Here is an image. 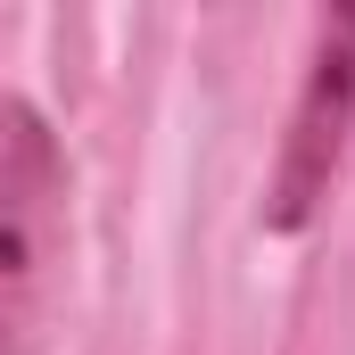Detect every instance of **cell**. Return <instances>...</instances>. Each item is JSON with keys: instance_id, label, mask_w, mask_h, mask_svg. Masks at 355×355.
Instances as JSON below:
<instances>
[{"instance_id": "obj_2", "label": "cell", "mask_w": 355, "mask_h": 355, "mask_svg": "<svg viewBox=\"0 0 355 355\" xmlns=\"http://www.w3.org/2000/svg\"><path fill=\"white\" fill-rule=\"evenodd\" d=\"M50 141L33 116H17V166L0 174V355H17V331H25V281H33V257H42V198H50Z\"/></svg>"}, {"instance_id": "obj_1", "label": "cell", "mask_w": 355, "mask_h": 355, "mask_svg": "<svg viewBox=\"0 0 355 355\" xmlns=\"http://www.w3.org/2000/svg\"><path fill=\"white\" fill-rule=\"evenodd\" d=\"M347 132H355V8H339V17H322L314 75L297 91V116H289V141H281V166H272V190H265L272 232H306L314 223V207L339 182Z\"/></svg>"}]
</instances>
